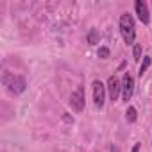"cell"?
Segmentation results:
<instances>
[{
	"instance_id": "6da1fadb",
	"label": "cell",
	"mask_w": 152,
	"mask_h": 152,
	"mask_svg": "<svg viewBox=\"0 0 152 152\" xmlns=\"http://www.w3.org/2000/svg\"><path fill=\"white\" fill-rule=\"evenodd\" d=\"M2 84H4L6 90H7L9 93H13V95L23 93V91H25V86H27V83H25V79L22 77V75H15V73H11V72H4V73H2Z\"/></svg>"
},
{
	"instance_id": "7a4b0ae2",
	"label": "cell",
	"mask_w": 152,
	"mask_h": 152,
	"mask_svg": "<svg viewBox=\"0 0 152 152\" xmlns=\"http://www.w3.org/2000/svg\"><path fill=\"white\" fill-rule=\"evenodd\" d=\"M120 34L124 38V41L127 45H132L136 39V25H134V18L129 13H124L120 16Z\"/></svg>"
},
{
	"instance_id": "3957f363",
	"label": "cell",
	"mask_w": 152,
	"mask_h": 152,
	"mask_svg": "<svg viewBox=\"0 0 152 152\" xmlns=\"http://www.w3.org/2000/svg\"><path fill=\"white\" fill-rule=\"evenodd\" d=\"M70 106H72L73 111H77V113H81L84 109V88L83 86H79L75 91H72V95H70Z\"/></svg>"
},
{
	"instance_id": "277c9868",
	"label": "cell",
	"mask_w": 152,
	"mask_h": 152,
	"mask_svg": "<svg viewBox=\"0 0 152 152\" xmlns=\"http://www.w3.org/2000/svg\"><path fill=\"white\" fill-rule=\"evenodd\" d=\"M106 88L107 86H104L100 81H93V84H91V90H93V104L97 107H102L104 102H106Z\"/></svg>"
},
{
	"instance_id": "5b68a950",
	"label": "cell",
	"mask_w": 152,
	"mask_h": 152,
	"mask_svg": "<svg viewBox=\"0 0 152 152\" xmlns=\"http://www.w3.org/2000/svg\"><path fill=\"white\" fill-rule=\"evenodd\" d=\"M132 91H134V79L129 72H125L122 77V97L125 102H129V99L132 97Z\"/></svg>"
},
{
	"instance_id": "8992f818",
	"label": "cell",
	"mask_w": 152,
	"mask_h": 152,
	"mask_svg": "<svg viewBox=\"0 0 152 152\" xmlns=\"http://www.w3.org/2000/svg\"><path fill=\"white\" fill-rule=\"evenodd\" d=\"M107 93H109V99L113 102L118 100V97L122 93V83L116 79V75H111V77L107 79Z\"/></svg>"
},
{
	"instance_id": "52a82bcc",
	"label": "cell",
	"mask_w": 152,
	"mask_h": 152,
	"mask_svg": "<svg viewBox=\"0 0 152 152\" xmlns=\"http://www.w3.org/2000/svg\"><path fill=\"white\" fill-rule=\"evenodd\" d=\"M134 9H136V15H138V18L141 20V23H148V20H150V13H148V7H147V4L143 2V0H136V4H134Z\"/></svg>"
},
{
	"instance_id": "ba28073f",
	"label": "cell",
	"mask_w": 152,
	"mask_h": 152,
	"mask_svg": "<svg viewBox=\"0 0 152 152\" xmlns=\"http://www.w3.org/2000/svg\"><path fill=\"white\" fill-rule=\"evenodd\" d=\"M150 63H152V59H150V56H145L143 57V63L140 64V72H138V75L140 77H143V73L148 70V66H150Z\"/></svg>"
},
{
	"instance_id": "9c48e42d",
	"label": "cell",
	"mask_w": 152,
	"mask_h": 152,
	"mask_svg": "<svg viewBox=\"0 0 152 152\" xmlns=\"http://www.w3.org/2000/svg\"><path fill=\"white\" fill-rule=\"evenodd\" d=\"M125 118H127V122H136V118H138V113H136V107H132V106H129L127 107V111H125Z\"/></svg>"
},
{
	"instance_id": "30bf717a",
	"label": "cell",
	"mask_w": 152,
	"mask_h": 152,
	"mask_svg": "<svg viewBox=\"0 0 152 152\" xmlns=\"http://www.w3.org/2000/svg\"><path fill=\"white\" fill-rule=\"evenodd\" d=\"M86 41H88L90 45H95V43L99 41V32H97V29H90V32H88V38H86Z\"/></svg>"
},
{
	"instance_id": "8fae6325",
	"label": "cell",
	"mask_w": 152,
	"mask_h": 152,
	"mask_svg": "<svg viewBox=\"0 0 152 152\" xmlns=\"http://www.w3.org/2000/svg\"><path fill=\"white\" fill-rule=\"evenodd\" d=\"M109 56H111V52H109L107 47H100V48H99V57H100V59H107Z\"/></svg>"
},
{
	"instance_id": "7c38bea8",
	"label": "cell",
	"mask_w": 152,
	"mask_h": 152,
	"mask_svg": "<svg viewBox=\"0 0 152 152\" xmlns=\"http://www.w3.org/2000/svg\"><path fill=\"white\" fill-rule=\"evenodd\" d=\"M132 57H134V61H140L141 59V45H134V50H132Z\"/></svg>"
},
{
	"instance_id": "4fadbf2b",
	"label": "cell",
	"mask_w": 152,
	"mask_h": 152,
	"mask_svg": "<svg viewBox=\"0 0 152 152\" xmlns=\"http://www.w3.org/2000/svg\"><path fill=\"white\" fill-rule=\"evenodd\" d=\"M131 152H140V143H136V145L132 147V150H131Z\"/></svg>"
},
{
	"instance_id": "5bb4252c",
	"label": "cell",
	"mask_w": 152,
	"mask_h": 152,
	"mask_svg": "<svg viewBox=\"0 0 152 152\" xmlns=\"http://www.w3.org/2000/svg\"><path fill=\"white\" fill-rule=\"evenodd\" d=\"M111 152H120V150H118V148H116V147L113 145V147H111Z\"/></svg>"
}]
</instances>
